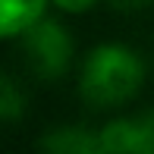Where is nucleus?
I'll return each mask as SVG.
<instances>
[{
	"mask_svg": "<svg viewBox=\"0 0 154 154\" xmlns=\"http://www.w3.org/2000/svg\"><path fill=\"white\" fill-rule=\"evenodd\" d=\"M145 63L132 47L101 44L88 54L82 66L79 91L91 107H116L142 88Z\"/></svg>",
	"mask_w": 154,
	"mask_h": 154,
	"instance_id": "1",
	"label": "nucleus"
},
{
	"mask_svg": "<svg viewBox=\"0 0 154 154\" xmlns=\"http://www.w3.org/2000/svg\"><path fill=\"white\" fill-rule=\"evenodd\" d=\"M22 44H25V54H29V66L41 79H57V75L66 72L69 57H72V41H69V35L60 22L41 16L22 35Z\"/></svg>",
	"mask_w": 154,
	"mask_h": 154,
	"instance_id": "2",
	"label": "nucleus"
},
{
	"mask_svg": "<svg viewBox=\"0 0 154 154\" xmlns=\"http://www.w3.org/2000/svg\"><path fill=\"white\" fill-rule=\"evenodd\" d=\"M107 154H154V110L120 116L101 129Z\"/></svg>",
	"mask_w": 154,
	"mask_h": 154,
	"instance_id": "3",
	"label": "nucleus"
},
{
	"mask_svg": "<svg viewBox=\"0 0 154 154\" xmlns=\"http://www.w3.org/2000/svg\"><path fill=\"white\" fill-rule=\"evenodd\" d=\"M41 154H107V145L85 126H57L41 138Z\"/></svg>",
	"mask_w": 154,
	"mask_h": 154,
	"instance_id": "4",
	"label": "nucleus"
},
{
	"mask_svg": "<svg viewBox=\"0 0 154 154\" xmlns=\"http://www.w3.org/2000/svg\"><path fill=\"white\" fill-rule=\"evenodd\" d=\"M47 0H0V38L25 35L44 16Z\"/></svg>",
	"mask_w": 154,
	"mask_h": 154,
	"instance_id": "5",
	"label": "nucleus"
},
{
	"mask_svg": "<svg viewBox=\"0 0 154 154\" xmlns=\"http://www.w3.org/2000/svg\"><path fill=\"white\" fill-rule=\"evenodd\" d=\"M22 110H25V97H22V91L16 88V82H13L10 75L0 72V123L22 116Z\"/></svg>",
	"mask_w": 154,
	"mask_h": 154,
	"instance_id": "6",
	"label": "nucleus"
},
{
	"mask_svg": "<svg viewBox=\"0 0 154 154\" xmlns=\"http://www.w3.org/2000/svg\"><path fill=\"white\" fill-rule=\"evenodd\" d=\"M54 3H57L60 10H66V13H85L94 0H54Z\"/></svg>",
	"mask_w": 154,
	"mask_h": 154,
	"instance_id": "7",
	"label": "nucleus"
},
{
	"mask_svg": "<svg viewBox=\"0 0 154 154\" xmlns=\"http://www.w3.org/2000/svg\"><path fill=\"white\" fill-rule=\"evenodd\" d=\"M110 6H116V10H142L148 0H107Z\"/></svg>",
	"mask_w": 154,
	"mask_h": 154,
	"instance_id": "8",
	"label": "nucleus"
}]
</instances>
